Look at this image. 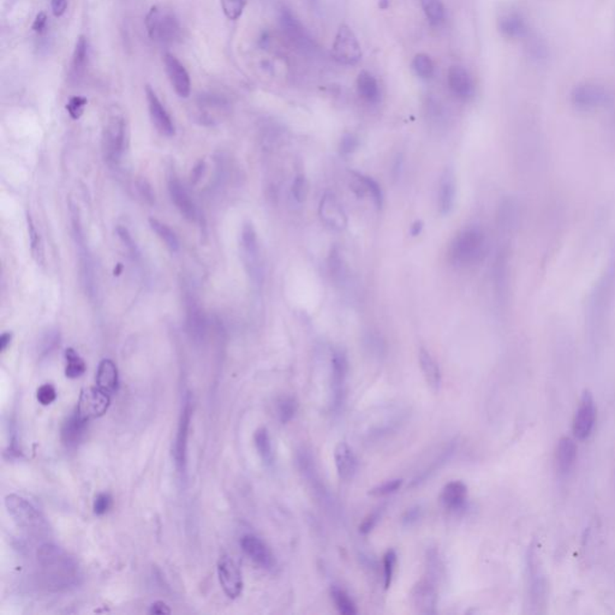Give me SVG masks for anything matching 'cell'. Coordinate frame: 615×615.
I'll return each instance as SVG.
<instances>
[{
	"label": "cell",
	"mask_w": 615,
	"mask_h": 615,
	"mask_svg": "<svg viewBox=\"0 0 615 615\" xmlns=\"http://www.w3.org/2000/svg\"><path fill=\"white\" fill-rule=\"evenodd\" d=\"M169 194L172 204L176 206L182 216L192 223L196 221V204H194L184 185L182 184L181 181L174 176L169 177Z\"/></svg>",
	"instance_id": "cell-19"
},
{
	"label": "cell",
	"mask_w": 615,
	"mask_h": 615,
	"mask_svg": "<svg viewBox=\"0 0 615 615\" xmlns=\"http://www.w3.org/2000/svg\"><path fill=\"white\" fill-rule=\"evenodd\" d=\"M319 216L328 228L342 232L347 227V216L333 192H326L320 201Z\"/></svg>",
	"instance_id": "cell-14"
},
{
	"label": "cell",
	"mask_w": 615,
	"mask_h": 615,
	"mask_svg": "<svg viewBox=\"0 0 615 615\" xmlns=\"http://www.w3.org/2000/svg\"><path fill=\"white\" fill-rule=\"evenodd\" d=\"M358 94L368 102H377L380 99V90L377 80L368 71H362L357 78Z\"/></svg>",
	"instance_id": "cell-31"
},
{
	"label": "cell",
	"mask_w": 615,
	"mask_h": 615,
	"mask_svg": "<svg viewBox=\"0 0 615 615\" xmlns=\"http://www.w3.org/2000/svg\"><path fill=\"white\" fill-rule=\"evenodd\" d=\"M448 85H450L451 92L453 93L454 95L459 99L466 100L473 95V80H471L469 73L461 66H451V69L448 70Z\"/></svg>",
	"instance_id": "cell-27"
},
{
	"label": "cell",
	"mask_w": 615,
	"mask_h": 615,
	"mask_svg": "<svg viewBox=\"0 0 615 615\" xmlns=\"http://www.w3.org/2000/svg\"><path fill=\"white\" fill-rule=\"evenodd\" d=\"M335 464L340 480H351L357 473V458L345 441H340L335 446Z\"/></svg>",
	"instance_id": "cell-21"
},
{
	"label": "cell",
	"mask_w": 615,
	"mask_h": 615,
	"mask_svg": "<svg viewBox=\"0 0 615 615\" xmlns=\"http://www.w3.org/2000/svg\"><path fill=\"white\" fill-rule=\"evenodd\" d=\"M164 65H165L166 75L169 77L176 94L179 98L186 99L191 92V81L185 66L178 61L177 57H174L171 53H165L164 56Z\"/></svg>",
	"instance_id": "cell-18"
},
{
	"label": "cell",
	"mask_w": 615,
	"mask_h": 615,
	"mask_svg": "<svg viewBox=\"0 0 615 615\" xmlns=\"http://www.w3.org/2000/svg\"><path fill=\"white\" fill-rule=\"evenodd\" d=\"M380 3H382V4H380L381 9H386L389 6V1L387 0H380Z\"/></svg>",
	"instance_id": "cell-59"
},
{
	"label": "cell",
	"mask_w": 615,
	"mask_h": 615,
	"mask_svg": "<svg viewBox=\"0 0 615 615\" xmlns=\"http://www.w3.org/2000/svg\"><path fill=\"white\" fill-rule=\"evenodd\" d=\"M87 61H88V41H87L85 36L82 35L77 38L76 46L73 50V61H71L70 75L75 81L81 78L82 75L85 73Z\"/></svg>",
	"instance_id": "cell-30"
},
{
	"label": "cell",
	"mask_w": 615,
	"mask_h": 615,
	"mask_svg": "<svg viewBox=\"0 0 615 615\" xmlns=\"http://www.w3.org/2000/svg\"><path fill=\"white\" fill-rule=\"evenodd\" d=\"M396 553L394 550H387L384 555V585L389 590L392 585L393 577L396 572Z\"/></svg>",
	"instance_id": "cell-41"
},
{
	"label": "cell",
	"mask_w": 615,
	"mask_h": 615,
	"mask_svg": "<svg viewBox=\"0 0 615 615\" xmlns=\"http://www.w3.org/2000/svg\"><path fill=\"white\" fill-rule=\"evenodd\" d=\"M298 404L293 396H283L278 400V417L281 423H288L296 416Z\"/></svg>",
	"instance_id": "cell-37"
},
{
	"label": "cell",
	"mask_w": 615,
	"mask_h": 615,
	"mask_svg": "<svg viewBox=\"0 0 615 615\" xmlns=\"http://www.w3.org/2000/svg\"><path fill=\"white\" fill-rule=\"evenodd\" d=\"M36 557L43 584L51 590H69L80 583L81 572L77 562L61 547L45 543L38 548Z\"/></svg>",
	"instance_id": "cell-1"
},
{
	"label": "cell",
	"mask_w": 615,
	"mask_h": 615,
	"mask_svg": "<svg viewBox=\"0 0 615 615\" xmlns=\"http://www.w3.org/2000/svg\"><path fill=\"white\" fill-rule=\"evenodd\" d=\"M149 225L152 230L155 232V235L162 239V242L165 244L166 248L172 253H177L181 248V243H179L176 232L172 228H169L166 224L162 223L160 220L155 219V218H150Z\"/></svg>",
	"instance_id": "cell-32"
},
{
	"label": "cell",
	"mask_w": 615,
	"mask_h": 615,
	"mask_svg": "<svg viewBox=\"0 0 615 615\" xmlns=\"http://www.w3.org/2000/svg\"><path fill=\"white\" fill-rule=\"evenodd\" d=\"M96 387L107 394H115L120 389L118 368L111 359H102L96 372Z\"/></svg>",
	"instance_id": "cell-26"
},
{
	"label": "cell",
	"mask_w": 615,
	"mask_h": 615,
	"mask_svg": "<svg viewBox=\"0 0 615 615\" xmlns=\"http://www.w3.org/2000/svg\"><path fill=\"white\" fill-rule=\"evenodd\" d=\"M192 416V401L190 394L185 396L182 408L181 417L178 423L177 435L173 446V458L178 473L185 475L186 471V451H188L189 429Z\"/></svg>",
	"instance_id": "cell-9"
},
{
	"label": "cell",
	"mask_w": 615,
	"mask_h": 615,
	"mask_svg": "<svg viewBox=\"0 0 615 615\" xmlns=\"http://www.w3.org/2000/svg\"><path fill=\"white\" fill-rule=\"evenodd\" d=\"M243 552L261 569H273L277 565L275 557L261 538L255 535H246L241 540Z\"/></svg>",
	"instance_id": "cell-16"
},
{
	"label": "cell",
	"mask_w": 615,
	"mask_h": 615,
	"mask_svg": "<svg viewBox=\"0 0 615 615\" xmlns=\"http://www.w3.org/2000/svg\"><path fill=\"white\" fill-rule=\"evenodd\" d=\"M555 458H557V466L559 473H562V475H567L576 464V442L573 441L572 438H569V436H564V438H560L557 442V457Z\"/></svg>",
	"instance_id": "cell-29"
},
{
	"label": "cell",
	"mask_w": 615,
	"mask_h": 615,
	"mask_svg": "<svg viewBox=\"0 0 615 615\" xmlns=\"http://www.w3.org/2000/svg\"><path fill=\"white\" fill-rule=\"evenodd\" d=\"M379 519H380V512L377 511L372 513L368 518L365 519L364 522L362 523L361 527H359L362 534H369L370 531L373 530L375 525H377Z\"/></svg>",
	"instance_id": "cell-52"
},
{
	"label": "cell",
	"mask_w": 615,
	"mask_h": 615,
	"mask_svg": "<svg viewBox=\"0 0 615 615\" xmlns=\"http://www.w3.org/2000/svg\"><path fill=\"white\" fill-rule=\"evenodd\" d=\"M36 398H38V403L43 405V406H47V405H51L56 400L57 392H56V389H54L52 384H45L41 387H38Z\"/></svg>",
	"instance_id": "cell-49"
},
{
	"label": "cell",
	"mask_w": 615,
	"mask_h": 615,
	"mask_svg": "<svg viewBox=\"0 0 615 615\" xmlns=\"http://www.w3.org/2000/svg\"><path fill=\"white\" fill-rule=\"evenodd\" d=\"M5 506L17 527L24 532L33 537H41L48 532V527L43 515L27 499L10 494L5 498Z\"/></svg>",
	"instance_id": "cell-5"
},
{
	"label": "cell",
	"mask_w": 615,
	"mask_h": 615,
	"mask_svg": "<svg viewBox=\"0 0 615 615\" xmlns=\"http://www.w3.org/2000/svg\"><path fill=\"white\" fill-rule=\"evenodd\" d=\"M46 15L45 14H38V17L34 21V24H33V29L35 31H38V33H41L46 28Z\"/></svg>",
	"instance_id": "cell-55"
},
{
	"label": "cell",
	"mask_w": 615,
	"mask_h": 615,
	"mask_svg": "<svg viewBox=\"0 0 615 615\" xmlns=\"http://www.w3.org/2000/svg\"><path fill=\"white\" fill-rule=\"evenodd\" d=\"M308 192H309V184L307 178L304 176H297L293 184V195L297 202H304L307 200Z\"/></svg>",
	"instance_id": "cell-47"
},
{
	"label": "cell",
	"mask_w": 615,
	"mask_h": 615,
	"mask_svg": "<svg viewBox=\"0 0 615 615\" xmlns=\"http://www.w3.org/2000/svg\"><path fill=\"white\" fill-rule=\"evenodd\" d=\"M331 595L332 600L335 602V608L338 609L340 614H357L358 611L356 604H354V600L351 599L345 590H342V589L338 588V587H333L331 590Z\"/></svg>",
	"instance_id": "cell-34"
},
{
	"label": "cell",
	"mask_w": 615,
	"mask_h": 615,
	"mask_svg": "<svg viewBox=\"0 0 615 615\" xmlns=\"http://www.w3.org/2000/svg\"><path fill=\"white\" fill-rule=\"evenodd\" d=\"M171 611H172L169 609V606H167L165 602H162V601H157V602H154V604L150 606L149 609L150 614H171Z\"/></svg>",
	"instance_id": "cell-53"
},
{
	"label": "cell",
	"mask_w": 615,
	"mask_h": 615,
	"mask_svg": "<svg viewBox=\"0 0 615 615\" xmlns=\"http://www.w3.org/2000/svg\"><path fill=\"white\" fill-rule=\"evenodd\" d=\"M255 447L258 450V453L261 457L262 461L266 466H270L274 461L273 446H272V440L269 436V433L266 428H260L255 431L254 434Z\"/></svg>",
	"instance_id": "cell-33"
},
{
	"label": "cell",
	"mask_w": 615,
	"mask_h": 615,
	"mask_svg": "<svg viewBox=\"0 0 615 615\" xmlns=\"http://www.w3.org/2000/svg\"><path fill=\"white\" fill-rule=\"evenodd\" d=\"M468 499V487L461 480H451L440 494L441 504L450 511H458L464 508Z\"/></svg>",
	"instance_id": "cell-25"
},
{
	"label": "cell",
	"mask_w": 615,
	"mask_h": 615,
	"mask_svg": "<svg viewBox=\"0 0 615 615\" xmlns=\"http://www.w3.org/2000/svg\"><path fill=\"white\" fill-rule=\"evenodd\" d=\"M615 291V249L608 262L607 268L599 279L589 300V332L592 340H597L604 328V317L607 315Z\"/></svg>",
	"instance_id": "cell-2"
},
{
	"label": "cell",
	"mask_w": 615,
	"mask_h": 615,
	"mask_svg": "<svg viewBox=\"0 0 615 615\" xmlns=\"http://www.w3.org/2000/svg\"><path fill=\"white\" fill-rule=\"evenodd\" d=\"M218 576H219L220 585L228 599L235 600L242 595V573L232 557H220L218 562Z\"/></svg>",
	"instance_id": "cell-13"
},
{
	"label": "cell",
	"mask_w": 615,
	"mask_h": 615,
	"mask_svg": "<svg viewBox=\"0 0 615 615\" xmlns=\"http://www.w3.org/2000/svg\"><path fill=\"white\" fill-rule=\"evenodd\" d=\"M58 345H59V333L56 331L47 332L38 345V354L41 357H46L57 349Z\"/></svg>",
	"instance_id": "cell-43"
},
{
	"label": "cell",
	"mask_w": 615,
	"mask_h": 615,
	"mask_svg": "<svg viewBox=\"0 0 615 615\" xmlns=\"http://www.w3.org/2000/svg\"><path fill=\"white\" fill-rule=\"evenodd\" d=\"M112 508V496L108 493H100L96 495L93 510L96 515H104Z\"/></svg>",
	"instance_id": "cell-48"
},
{
	"label": "cell",
	"mask_w": 615,
	"mask_h": 615,
	"mask_svg": "<svg viewBox=\"0 0 615 615\" xmlns=\"http://www.w3.org/2000/svg\"><path fill=\"white\" fill-rule=\"evenodd\" d=\"M52 12L56 17L64 15L68 8V0H52Z\"/></svg>",
	"instance_id": "cell-54"
},
{
	"label": "cell",
	"mask_w": 615,
	"mask_h": 615,
	"mask_svg": "<svg viewBox=\"0 0 615 615\" xmlns=\"http://www.w3.org/2000/svg\"><path fill=\"white\" fill-rule=\"evenodd\" d=\"M412 69L417 76L422 77V78H431L434 73V64H433L431 57L427 54H417L412 61Z\"/></svg>",
	"instance_id": "cell-40"
},
{
	"label": "cell",
	"mask_w": 615,
	"mask_h": 615,
	"mask_svg": "<svg viewBox=\"0 0 615 615\" xmlns=\"http://www.w3.org/2000/svg\"><path fill=\"white\" fill-rule=\"evenodd\" d=\"M487 239L480 228L469 227L461 231L450 246V258L457 267L476 265L485 258Z\"/></svg>",
	"instance_id": "cell-3"
},
{
	"label": "cell",
	"mask_w": 615,
	"mask_h": 615,
	"mask_svg": "<svg viewBox=\"0 0 615 615\" xmlns=\"http://www.w3.org/2000/svg\"><path fill=\"white\" fill-rule=\"evenodd\" d=\"M357 147L358 140L354 137V135H345L340 141V153L344 154V155L354 153Z\"/></svg>",
	"instance_id": "cell-51"
},
{
	"label": "cell",
	"mask_w": 615,
	"mask_h": 615,
	"mask_svg": "<svg viewBox=\"0 0 615 615\" xmlns=\"http://www.w3.org/2000/svg\"><path fill=\"white\" fill-rule=\"evenodd\" d=\"M401 485H403V480H401V478L387 480V482H384L382 485H377L375 488L372 489V490H370V494L374 496L389 495V494H393V493H396V490H399Z\"/></svg>",
	"instance_id": "cell-46"
},
{
	"label": "cell",
	"mask_w": 615,
	"mask_h": 615,
	"mask_svg": "<svg viewBox=\"0 0 615 615\" xmlns=\"http://www.w3.org/2000/svg\"><path fill=\"white\" fill-rule=\"evenodd\" d=\"M127 147V122L118 113L110 115L102 131V152L108 165L118 166Z\"/></svg>",
	"instance_id": "cell-6"
},
{
	"label": "cell",
	"mask_w": 615,
	"mask_h": 615,
	"mask_svg": "<svg viewBox=\"0 0 615 615\" xmlns=\"http://www.w3.org/2000/svg\"><path fill=\"white\" fill-rule=\"evenodd\" d=\"M27 224L28 235H29V242H31V254H33V258H35V261L38 262V263H43V260H45L43 241H41V237H40L38 231L36 230L34 220H33V218H31L29 213L27 214Z\"/></svg>",
	"instance_id": "cell-36"
},
{
	"label": "cell",
	"mask_w": 615,
	"mask_h": 615,
	"mask_svg": "<svg viewBox=\"0 0 615 615\" xmlns=\"http://www.w3.org/2000/svg\"><path fill=\"white\" fill-rule=\"evenodd\" d=\"M224 14L231 21H236L242 16L246 8V0H220Z\"/></svg>",
	"instance_id": "cell-42"
},
{
	"label": "cell",
	"mask_w": 615,
	"mask_h": 615,
	"mask_svg": "<svg viewBox=\"0 0 615 615\" xmlns=\"http://www.w3.org/2000/svg\"><path fill=\"white\" fill-rule=\"evenodd\" d=\"M117 235L120 237V241L123 243L124 246H127L129 251H130L131 254L136 256L137 255V248H136V244H135L134 239L131 237L130 232L127 230V227L124 226H118L117 227Z\"/></svg>",
	"instance_id": "cell-50"
},
{
	"label": "cell",
	"mask_w": 615,
	"mask_h": 615,
	"mask_svg": "<svg viewBox=\"0 0 615 615\" xmlns=\"http://www.w3.org/2000/svg\"><path fill=\"white\" fill-rule=\"evenodd\" d=\"M527 577H529V597L534 613H541L546 607L548 597V583L542 571L537 545L532 543L527 550Z\"/></svg>",
	"instance_id": "cell-7"
},
{
	"label": "cell",
	"mask_w": 615,
	"mask_h": 615,
	"mask_svg": "<svg viewBox=\"0 0 615 615\" xmlns=\"http://www.w3.org/2000/svg\"><path fill=\"white\" fill-rule=\"evenodd\" d=\"M87 104H88V100L83 96H73L69 102L66 104V111L73 120H80L85 112Z\"/></svg>",
	"instance_id": "cell-45"
},
{
	"label": "cell",
	"mask_w": 615,
	"mask_h": 615,
	"mask_svg": "<svg viewBox=\"0 0 615 615\" xmlns=\"http://www.w3.org/2000/svg\"><path fill=\"white\" fill-rule=\"evenodd\" d=\"M65 375L69 379H78L81 377L87 370L85 362L82 359L81 356L77 354L73 349H68L65 351Z\"/></svg>",
	"instance_id": "cell-35"
},
{
	"label": "cell",
	"mask_w": 615,
	"mask_h": 615,
	"mask_svg": "<svg viewBox=\"0 0 615 615\" xmlns=\"http://www.w3.org/2000/svg\"><path fill=\"white\" fill-rule=\"evenodd\" d=\"M597 409L590 391H584L573 419V434L578 440H587L592 435L596 424Z\"/></svg>",
	"instance_id": "cell-11"
},
{
	"label": "cell",
	"mask_w": 615,
	"mask_h": 615,
	"mask_svg": "<svg viewBox=\"0 0 615 615\" xmlns=\"http://www.w3.org/2000/svg\"><path fill=\"white\" fill-rule=\"evenodd\" d=\"M332 53L337 62L344 65H354L361 59V45L350 27L342 24L335 36Z\"/></svg>",
	"instance_id": "cell-10"
},
{
	"label": "cell",
	"mask_w": 615,
	"mask_h": 615,
	"mask_svg": "<svg viewBox=\"0 0 615 615\" xmlns=\"http://www.w3.org/2000/svg\"><path fill=\"white\" fill-rule=\"evenodd\" d=\"M146 98L150 120H152L154 127H157V130L160 134L171 137L176 132V127L173 124L172 118L169 115V112L166 111V108L162 104L157 93L154 92V89L150 85L146 87Z\"/></svg>",
	"instance_id": "cell-17"
},
{
	"label": "cell",
	"mask_w": 615,
	"mask_h": 615,
	"mask_svg": "<svg viewBox=\"0 0 615 615\" xmlns=\"http://www.w3.org/2000/svg\"><path fill=\"white\" fill-rule=\"evenodd\" d=\"M146 28L149 38L164 46L174 45L182 36V26L172 9L155 5L147 14Z\"/></svg>",
	"instance_id": "cell-4"
},
{
	"label": "cell",
	"mask_w": 615,
	"mask_h": 615,
	"mask_svg": "<svg viewBox=\"0 0 615 615\" xmlns=\"http://www.w3.org/2000/svg\"><path fill=\"white\" fill-rule=\"evenodd\" d=\"M422 230L423 223L422 221H419H419H415V223H414V225H412L411 226V231H410V232H411V235L414 236V237H416V236H419V233L422 232Z\"/></svg>",
	"instance_id": "cell-57"
},
{
	"label": "cell",
	"mask_w": 615,
	"mask_h": 615,
	"mask_svg": "<svg viewBox=\"0 0 615 615\" xmlns=\"http://www.w3.org/2000/svg\"><path fill=\"white\" fill-rule=\"evenodd\" d=\"M12 340V333L10 332H5L0 337V351L1 352H5V351L8 350L9 346L11 344Z\"/></svg>",
	"instance_id": "cell-56"
},
{
	"label": "cell",
	"mask_w": 615,
	"mask_h": 615,
	"mask_svg": "<svg viewBox=\"0 0 615 615\" xmlns=\"http://www.w3.org/2000/svg\"><path fill=\"white\" fill-rule=\"evenodd\" d=\"M422 8L431 24H440L445 19V8L441 0H422Z\"/></svg>",
	"instance_id": "cell-38"
},
{
	"label": "cell",
	"mask_w": 615,
	"mask_h": 615,
	"mask_svg": "<svg viewBox=\"0 0 615 615\" xmlns=\"http://www.w3.org/2000/svg\"><path fill=\"white\" fill-rule=\"evenodd\" d=\"M88 422V419L82 417L75 409V411L65 419V422L63 423L62 431H61L63 443L69 448L78 446L85 438Z\"/></svg>",
	"instance_id": "cell-20"
},
{
	"label": "cell",
	"mask_w": 615,
	"mask_h": 615,
	"mask_svg": "<svg viewBox=\"0 0 615 615\" xmlns=\"http://www.w3.org/2000/svg\"><path fill=\"white\" fill-rule=\"evenodd\" d=\"M110 394L99 387H89L82 391L76 410L82 417L90 421L104 416L110 408Z\"/></svg>",
	"instance_id": "cell-12"
},
{
	"label": "cell",
	"mask_w": 615,
	"mask_h": 615,
	"mask_svg": "<svg viewBox=\"0 0 615 615\" xmlns=\"http://www.w3.org/2000/svg\"><path fill=\"white\" fill-rule=\"evenodd\" d=\"M419 361L423 377L429 386V389L433 392H438L442 384V374L438 362L435 361L429 351L423 349V347L419 350Z\"/></svg>",
	"instance_id": "cell-28"
},
{
	"label": "cell",
	"mask_w": 615,
	"mask_h": 615,
	"mask_svg": "<svg viewBox=\"0 0 615 615\" xmlns=\"http://www.w3.org/2000/svg\"><path fill=\"white\" fill-rule=\"evenodd\" d=\"M456 176L453 169L447 167L442 172L440 183H438V206L442 216H448L453 211L456 202Z\"/></svg>",
	"instance_id": "cell-22"
},
{
	"label": "cell",
	"mask_w": 615,
	"mask_h": 615,
	"mask_svg": "<svg viewBox=\"0 0 615 615\" xmlns=\"http://www.w3.org/2000/svg\"><path fill=\"white\" fill-rule=\"evenodd\" d=\"M412 606L416 611L422 614L434 613L436 606V592L433 585L428 581L419 582L411 592Z\"/></svg>",
	"instance_id": "cell-24"
},
{
	"label": "cell",
	"mask_w": 615,
	"mask_h": 615,
	"mask_svg": "<svg viewBox=\"0 0 615 615\" xmlns=\"http://www.w3.org/2000/svg\"><path fill=\"white\" fill-rule=\"evenodd\" d=\"M241 249H242L243 261L249 277L255 284H261L263 274H262L260 246H258V233L251 223H246L243 226L242 233H241Z\"/></svg>",
	"instance_id": "cell-8"
},
{
	"label": "cell",
	"mask_w": 615,
	"mask_h": 615,
	"mask_svg": "<svg viewBox=\"0 0 615 615\" xmlns=\"http://www.w3.org/2000/svg\"><path fill=\"white\" fill-rule=\"evenodd\" d=\"M416 519H419V510H410V511L408 512V517L405 518V520L410 523V522L416 520Z\"/></svg>",
	"instance_id": "cell-58"
},
{
	"label": "cell",
	"mask_w": 615,
	"mask_h": 615,
	"mask_svg": "<svg viewBox=\"0 0 615 615\" xmlns=\"http://www.w3.org/2000/svg\"><path fill=\"white\" fill-rule=\"evenodd\" d=\"M607 93L595 85H579L574 89L572 100L578 107L595 108L607 102Z\"/></svg>",
	"instance_id": "cell-23"
},
{
	"label": "cell",
	"mask_w": 615,
	"mask_h": 615,
	"mask_svg": "<svg viewBox=\"0 0 615 615\" xmlns=\"http://www.w3.org/2000/svg\"><path fill=\"white\" fill-rule=\"evenodd\" d=\"M331 387L333 394V406L339 409L345 398L346 380L349 373V362L345 352L337 350L332 356Z\"/></svg>",
	"instance_id": "cell-15"
},
{
	"label": "cell",
	"mask_w": 615,
	"mask_h": 615,
	"mask_svg": "<svg viewBox=\"0 0 615 615\" xmlns=\"http://www.w3.org/2000/svg\"><path fill=\"white\" fill-rule=\"evenodd\" d=\"M500 31H503L508 38H517L523 34L524 23L518 16H506L500 21Z\"/></svg>",
	"instance_id": "cell-39"
},
{
	"label": "cell",
	"mask_w": 615,
	"mask_h": 615,
	"mask_svg": "<svg viewBox=\"0 0 615 615\" xmlns=\"http://www.w3.org/2000/svg\"><path fill=\"white\" fill-rule=\"evenodd\" d=\"M362 178H363V182H364L367 194H369L370 196H372L375 206H377V208L382 207V204H384V194H382V190H381V186L379 185V183H377V181H374L372 177L362 176Z\"/></svg>",
	"instance_id": "cell-44"
}]
</instances>
